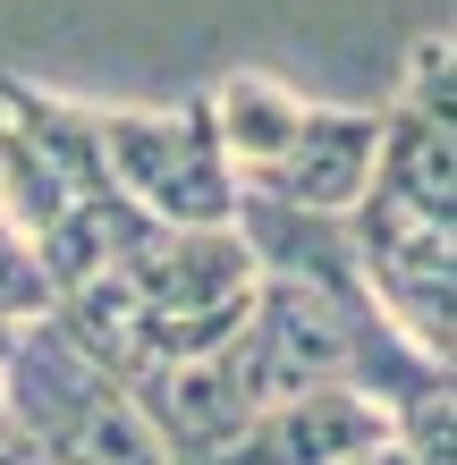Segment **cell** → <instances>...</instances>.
Masks as SVG:
<instances>
[{"mask_svg":"<svg viewBox=\"0 0 457 465\" xmlns=\"http://www.w3.org/2000/svg\"><path fill=\"white\" fill-rule=\"evenodd\" d=\"M94 135L111 161V186L161 229H237L246 186L221 161V127L212 102H170V111H102L94 102Z\"/></svg>","mask_w":457,"mask_h":465,"instance_id":"obj_4","label":"cell"},{"mask_svg":"<svg viewBox=\"0 0 457 465\" xmlns=\"http://www.w3.org/2000/svg\"><path fill=\"white\" fill-rule=\"evenodd\" d=\"M43 313H51V280H43V262L25 254V237L0 221V331L43 322Z\"/></svg>","mask_w":457,"mask_h":465,"instance_id":"obj_6","label":"cell"},{"mask_svg":"<svg viewBox=\"0 0 457 465\" xmlns=\"http://www.w3.org/2000/svg\"><path fill=\"white\" fill-rule=\"evenodd\" d=\"M0 415L43 465H170L127 381L102 372L60 313L17 322L0 339Z\"/></svg>","mask_w":457,"mask_h":465,"instance_id":"obj_3","label":"cell"},{"mask_svg":"<svg viewBox=\"0 0 457 465\" xmlns=\"http://www.w3.org/2000/svg\"><path fill=\"white\" fill-rule=\"evenodd\" d=\"M382 440H390V423L356 390H297V398L254 406L246 431L212 465H347V457H364Z\"/></svg>","mask_w":457,"mask_h":465,"instance_id":"obj_5","label":"cell"},{"mask_svg":"<svg viewBox=\"0 0 457 465\" xmlns=\"http://www.w3.org/2000/svg\"><path fill=\"white\" fill-rule=\"evenodd\" d=\"M339 229L390 331L423 347L432 364H449L457 355V51L449 35H423L398 102H382L373 178Z\"/></svg>","mask_w":457,"mask_h":465,"instance_id":"obj_1","label":"cell"},{"mask_svg":"<svg viewBox=\"0 0 457 465\" xmlns=\"http://www.w3.org/2000/svg\"><path fill=\"white\" fill-rule=\"evenodd\" d=\"M212 127H221L229 178L263 203L313 212V221H347L373 178V144H382V111H339V102H305L280 76L237 68L204 94Z\"/></svg>","mask_w":457,"mask_h":465,"instance_id":"obj_2","label":"cell"},{"mask_svg":"<svg viewBox=\"0 0 457 465\" xmlns=\"http://www.w3.org/2000/svg\"><path fill=\"white\" fill-rule=\"evenodd\" d=\"M347 465H415V457L398 449V440H382V449H364V457H347Z\"/></svg>","mask_w":457,"mask_h":465,"instance_id":"obj_7","label":"cell"}]
</instances>
